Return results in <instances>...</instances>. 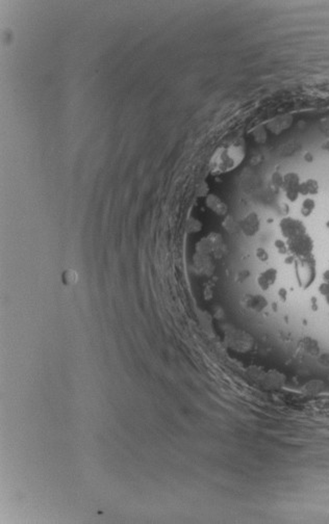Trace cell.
<instances>
[{"mask_svg": "<svg viewBox=\"0 0 329 524\" xmlns=\"http://www.w3.org/2000/svg\"><path fill=\"white\" fill-rule=\"evenodd\" d=\"M245 157V146L242 139H237L228 146L220 147L211 158V170L215 173H224L236 169Z\"/></svg>", "mask_w": 329, "mask_h": 524, "instance_id": "1", "label": "cell"}, {"mask_svg": "<svg viewBox=\"0 0 329 524\" xmlns=\"http://www.w3.org/2000/svg\"><path fill=\"white\" fill-rule=\"evenodd\" d=\"M287 246L288 252L298 259H308L312 257V252L315 249L314 239L308 233L296 236L291 239H287Z\"/></svg>", "mask_w": 329, "mask_h": 524, "instance_id": "2", "label": "cell"}, {"mask_svg": "<svg viewBox=\"0 0 329 524\" xmlns=\"http://www.w3.org/2000/svg\"><path fill=\"white\" fill-rule=\"evenodd\" d=\"M279 230L281 235L287 239H291L296 236L308 233V228L305 224L296 217L286 216L281 218L279 222Z\"/></svg>", "mask_w": 329, "mask_h": 524, "instance_id": "3", "label": "cell"}, {"mask_svg": "<svg viewBox=\"0 0 329 524\" xmlns=\"http://www.w3.org/2000/svg\"><path fill=\"white\" fill-rule=\"evenodd\" d=\"M301 184V179L298 173L296 172H288L284 175V181L281 190L284 191L286 198L289 202H296L299 198V189Z\"/></svg>", "mask_w": 329, "mask_h": 524, "instance_id": "4", "label": "cell"}, {"mask_svg": "<svg viewBox=\"0 0 329 524\" xmlns=\"http://www.w3.org/2000/svg\"><path fill=\"white\" fill-rule=\"evenodd\" d=\"M261 229L260 217L255 213H248L244 220L242 221V231L248 237H252L258 233Z\"/></svg>", "mask_w": 329, "mask_h": 524, "instance_id": "5", "label": "cell"}, {"mask_svg": "<svg viewBox=\"0 0 329 524\" xmlns=\"http://www.w3.org/2000/svg\"><path fill=\"white\" fill-rule=\"evenodd\" d=\"M278 276V272L275 269H267L260 272V275L256 278L257 285L260 286L262 291H266L275 284Z\"/></svg>", "mask_w": 329, "mask_h": 524, "instance_id": "6", "label": "cell"}, {"mask_svg": "<svg viewBox=\"0 0 329 524\" xmlns=\"http://www.w3.org/2000/svg\"><path fill=\"white\" fill-rule=\"evenodd\" d=\"M319 192H320V185L316 179H307L305 181H302L300 184V189H299L300 195H304V197L317 195Z\"/></svg>", "mask_w": 329, "mask_h": 524, "instance_id": "7", "label": "cell"}, {"mask_svg": "<svg viewBox=\"0 0 329 524\" xmlns=\"http://www.w3.org/2000/svg\"><path fill=\"white\" fill-rule=\"evenodd\" d=\"M246 304H247V306L250 309H252V310H254L256 312H260V311H263L266 307H267L268 302L266 301V299L264 298V296L252 295V296H250V298L248 299Z\"/></svg>", "mask_w": 329, "mask_h": 524, "instance_id": "8", "label": "cell"}, {"mask_svg": "<svg viewBox=\"0 0 329 524\" xmlns=\"http://www.w3.org/2000/svg\"><path fill=\"white\" fill-rule=\"evenodd\" d=\"M315 209H316V201L311 197H308L302 202L300 213L304 217H308L312 214Z\"/></svg>", "mask_w": 329, "mask_h": 524, "instance_id": "9", "label": "cell"}, {"mask_svg": "<svg viewBox=\"0 0 329 524\" xmlns=\"http://www.w3.org/2000/svg\"><path fill=\"white\" fill-rule=\"evenodd\" d=\"M318 291H319V293L324 298L326 304L329 306V285L325 282H322L320 284Z\"/></svg>", "mask_w": 329, "mask_h": 524, "instance_id": "10", "label": "cell"}, {"mask_svg": "<svg viewBox=\"0 0 329 524\" xmlns=\"http://www.w3.org/2000/svg\"><path fill=\"white\" fill-rule=\"evenodd\" d=\"M284 181V175H281L279 172H275L272 176V183L273 185L277 187V189H281Z\"/></svg>", "mask_w": 329, "mask_h": 524, "instance_id": "11", "label": "cell"}, {"mask_svg": "<svg viewBox=\"0 0 329 524\" xmlns=\"http://www.w3.org/2000/svg\"><path fill=\"white\" fill-rule=\"evenodd\" d=\"M275 247L277 248V250H278V252H279V253H281V254H286L287 252H288V246H287V242H286V241H284V240H281V239H277V240L275 241Z\"/></svg>", "mask_w": 329, "mask_h": 524, "instance_id": "12", "label": "cell"}, {"mask_svg": "<svg viewBox=\"0 0 329 524\" xmlns=\"http://www.w3.org/2000/svg\"><path fill=\"white\" fill-rule=\"evenodd\" d=\"M255 255L261 261H267L268 258H269L268 253L266 252V250L264 248H257L256 251H255Z\"/></svg>", "mask_w": 329, "mask_h": 524, "instance_id": "13", "label": "cell"}, {"mask_svg": "<svg viewBox=\"0 0 329 524\" xmlns=\"http://www.w3.org/2000/svg\"><path fill=\"white\" fill-rule=\"evenodd\" d=\"M322 278H323V282H325V283H327L329 285V270H327V271H325L323 272Z\"/></svg>", "mask_w": 329, "mask_h": 524, "instance_id": "14", "label": "cell"}, {"mask_svg": "<svg viewBox=\"0 0 329 524\" xmlns=\"http://www.w3.org/2000/svg\"><path fill=\"white\" fill-rule=\"evenodd\" d=\"M304 159L308 162H311L312 160H314V156H312L310 153H307L304 155Z\"/></svg>", "mask_w": 329, "mask_h": 524, "instance_id": "15", "label": "cell"}, {"mask_svg": "<svg viewBox=\"0 0 329 524\" xmlns=\"http://www.w3.org/2000/svg\"><path fill=\"white\" fill-rule=\"evenodd\" d=\"M322 149H323V150H326V151L329 152V139L326 140V142H324V143L322 144Z\"/></svg>", "mask_w": 329, "mask_h": 524, "instance_id": "16", "label": "cell"}, {"mask_svg": "<svg viewBox=\"0 0 329 524\" xmlns=\"http://www.w3.org/2000/svg\"><path fill=\"white\" fill-rule=\"evenodd\" d=\"M326 227L329 229V221H327V223H326Z\"/></svg>", "mask_w": 329, "mask_h": 524, "instance_id": "17", "label": "cell"}]
</instances>
